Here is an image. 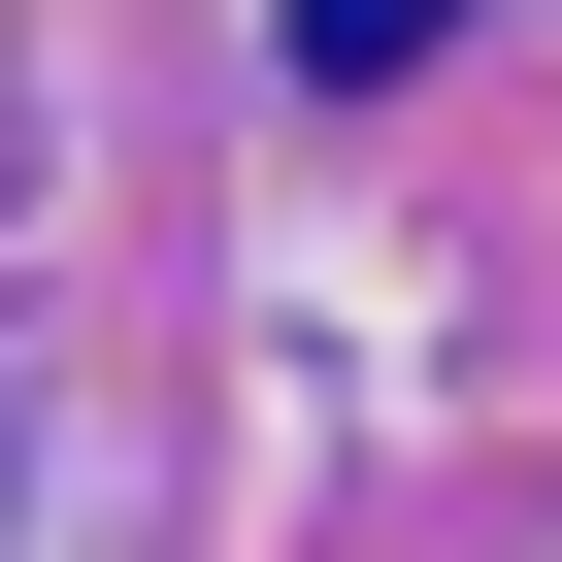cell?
I'll return each instance as SVG.
<instances>
[{"mask_svg":"<svg viewBox=\"0 0 562 562\" xmlns=\"http://www.w3.org/2000/svg\"><path fill=\"white\" fill-rule=\"evenodd\" d=\"M430 34H463V0H299V67H331V100H364V67H430Z\"/></svg>","mask_w":562,"mask_h":562,"instance_id":"6da1fadb","label":"cell"}]
</instances>
